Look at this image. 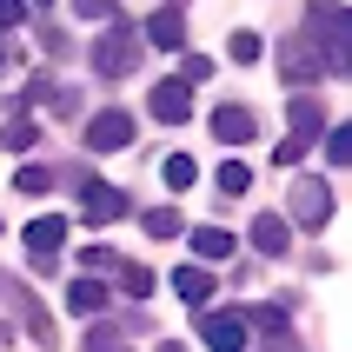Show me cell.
Segmentation results:
<instances>
[{
	"instance_id": "cell-31",
	"label": "cell",
	"mask_w": 352,
	"mask_h": 352,
	"mask_svg": "<svg viewBox=\"0 0 352 352\" xmlns=\"http://www.w3.org/2000/svg\"><path fill=\"white\" fill-rule=\"evenodd\" d=\"M14 60H20V54H14V47H7V40H0V74H7V67H14Z\"/></svg>"
},
{
	"instance_id": "cell-7",
	"label": "cell",
	"mask_w": 352,
	"mask_h": 352,
	"mask_svg": "<svg viewBox=\"0 0 352 352\" xmlns=\"http://www.w3.org/2000/svg\"><path fill=\"white\" fill-rule=\"evenodd\" d=\"M120 146H133V113H100L87 120V153H120Z\"/></svg>"
},
{
	"instance_id": "cell-22",
	"label": "cell",
	"mask_w": 352,
	"mask_h": 352,
	"mask_svg": "<svg viewBox=\"0 0 352 352\" xmlns=\"http://www.w3.org/2000/svg\"><path fill=\"white\" fill-rule=\"evenodd\" d=\"M7 146H14V153H34V146H40V126H34L27 113H14V126H7Z\"/></svg>"
},
{
	"instance_id": "cell-26",
	"label": "cell",
	"mask_w": 352,
	"mask_h": 352,
	"mask_svg": "<svg viewBox=\"0 0 352 352\" xmlns=\"http://www.w3.org/2000/svg\"><path fill=\"white\" fill-rule=\"evenodd\" d=\"M326 160H333V166H352V126H333V133H326Z\"/></svg>"
},
{
	"instance_id": "cell-13",
	"label": "cell",
	"mask_w": 352,
	"mask_h": 352,
	"mask_svg": "<svg viewBox=\"0 0 352 352\" xmlns=\"http://www.w3.org/2000/svg\"><path fill=\"white\" fill-rule=\"evenodd\" d=\"M146 40L166 47V54H179V47H186V20H179V7H160V14L146 20Z\"/></svg>"
},
{
	"instance_id": "cell-17",
	"label": "cell",
	"mask_w": 352,
	"mask_h": 352,
	"mask_svg": "<svg viewBox=\"0 0 352 352\" xmlns=\"http://www.w3.org/2000/svg\"><path fill=\"white\" fill-rule=\"evenodd\" d=\"M286 306H293V299H273V306H246V326H259V333H286V326H293V313H286Z\"/></svg>"
},
{
	"instance_id": "cell-14",
	"label": "cell",
	"mask_w": 352,
	"mask_h": 352,
	"mask_svg": "<svg viewBox=\"0 0 352 352\" xmlns=\"http://www.w3.org/2000/svg\"><path fill=\"white\" fill-rule=\"evenodd\" d=\"M67 313L74 319H100L107 313V286H100V279H74V286H67Z\"/></svg>"
},
{
	"instance_id": "cell-21",
	"label": "cell",
	"mask_w": 352,
	"mask_h": 352,
	"mask_svg": "<svg viewBox=\"0 0 352 352\" xmlns=\"http://www.w3.org/2000/svg\"><path fill=\"white\" fill-rule=\"evenodd\" d=\"M226 54H233V60H239V67H253V60H259V54H266V40H259V34H246V27H239V34H233V40H226Z\"/></svg>"
},
{
	"instance_id": "cell-11",
	"label": "cell",
	"mask_w": 352,
	"mask_h": 352,
	"mask_svg": "<svg viewBox=\"0 0 352 352\" xmlns=\"http://www.w3.org/2000/svg\"><path fill=\"white\" fill-rule=\"evenodd\" d=\"M186 113H193V87H186V80H160V87H153V120L179 126Z\"/></svg>"
},
{
	"instance_id": "cell-20",
	"label": "cell",
	"mask_w": 352,
	"mask_h": 352,
	"mask_svg": "<svg viewBox=\"0 0 352 352\" xmlns=\"http://www.w3.org/2000/svg\"><path fill=\"white\" fill-rule=\"evenodd\" d=\"M87 352H133L120 326H87Z\"/></svg>"
},
{
	"instance_id": "cell-5",
	"label": "cell",
	"mask_w": 352,
	"mask_h": 352,
	"mask_svg": "<svg viewBox=\"0 0 352 352\" xmlns=\"http://www.w3.org/2000/svg\"><path fill=\"white\" fill-rule=\"evenodd\" d=\"M0 299H7V306H20V319H27V333H34V346H47V352L60 346V333H54V319L40 313V299L27 293V286H20L14 273H0Z\"/></svg>"
},
{
	"instance_id": "cell-27",
	"label": "cell",
	"mask_w": 352,
	"mask_h": 352,
	"mask_svg": "<svg viewBox=\"0 0 352 352\" xmlns=\"http://www.w3.org/2000/svg\"><path fill=\"white\" fill-rule=\"evenodd\" d=\"M14 186H20V193H47V186H54V173L27 160V166H20V173H14Z\"/></svg>"
},
{
	"instance_id": "cell-12",
	"label": "cell",
	"mask_w": 352,
	"mask_h": 352,
	"mask_svg": "<svg viewBox=\"0 0 352 352\" xmlns=\"http://www.w3.org/2000/svg\"><path fill=\"white\" fill-rule=\"evenodd\" d=\"M213 133L226 140V146H253L259 120H253V107H219V113H213Z\"/></svg>"
},
{
	"instance_id": "cell-30",
	"label": "cell",
	"mask_w": 352,
	"mask_h": 352,
	"mask_svg": "<svg viewBox=\"0 0 352 352\" xmlns=\"http://www.w3.org/2000/svg\"><path fill=\"white\" fill-rule=\"evenodd\" d=\"M20 20H27V0H0V34H7V27H20Z\"/></svg>"
},
{
	"instance_id": "cell-4",
	"label": "cell",
	"mask_w": 352,
	"mask_h": 352,
	"mask_svg": "<svg viewBox=\"0 0 352 352\" xmlns=\"http://www.w3.org/2000/svg\"><path fill=\"white\" fill-rule=\"evenodd\" d=\"M286 219H299L306 233H319V226L333 219V186H326V179H293V193H286Z\"/></svg>"
},
{
	"instance_id": "cell-3",
	"label": "cell",
	"mask_w": 352,
	"mask_h": 352,
	"mask_svg": "<svg viewBox=\"0 0 352 352\" xmlns=\"http://www.w3.org/2000/svg\"><path fill=\"white\" fill-rule=\"evenodd\" d=\"M286 126H293V133H286V146H279V166H299V160H306V146H313L319 140V126H326V107H319V94H293L286 100Z\"/></svg>"
},
{
	"instance_id": "cell-18",
	"label": "cell",
	"mask_w": 352,
	"mask_h": 352,
	"mask_svg": "<svg viewBox=\"0 0 352 352\" xmlns=\"http://www.w3.org/2000/svg\"><path fill=\"white\" fill-rule=\"evenodd\" d=\"M193 253L199 259H226V253H233V233H226V226H199V233H193Z\"/></svg>"
},
{
	"instance_id": "cell-19",
	"label": "cell",
	"mask_w": 352,
	"mask_h": 352,
	"mask_svg": "<svg viewBox=\"0 0 352 352\" xmlns=\"http://www.w3.org/2000/svg\"><path fill=\"white\" fill-rule=\"evenodd\" d=\"M219 193H226V199L253 193V166H246V160H226V166H219Z\"/></svg>"
},
{
	"instance_id": "cell-28",
	"label": "cell",
	"mask_w": 352,
	"mask_h": 352,
	"mask_svg": "<svg viewBox=\"0 0 352 352\" xmlns=\"http://www.w3.org/2000/svg\"><path fill=\"white\" fill-rule=\"evenodd\" d=\"M179 80H186V87H193V80H213V60H206V54H186V60H179Z\"/></svg>"
},
{
	"instance_id": "cell-24",
	"label": "cell",
	"mask_w": 352,
	"mask_h": 352,
	"mask_svg": "<svg viewBox=\"0 0 352 352\" xmlns=\"http://www.w3.org/2000/svg\"><path fill=\"white\" fill-rule=\"evenodd\" d=\"M179 226H186V219H179V206H153V213H146V233H153V239H173Z\"/></svg>"
},
{
	"instance_id": "cell-25",
	"label": "cell",
	"mask_w": 352,
	"mask_h": 352,
	"mask_svg": "<svg viewBox=\"0 0 352 352\" xmlns=\"http://www.w3.org/2000/svg\"><path fill=\"white\" fill-rule=\"evenodd\" d=\"M113 273H120V286H126L133 299H146V293H153V273H146V266H126V259H120Z\"/></svg>"
},
{
	"instance_id": "cell-6",
	"label": "cell",
	"mask_w": 352,
	"mask_h": 352,
	"mask_svg": "<svg viewBox=\"0 0 352 352\" xmlns=\"http://www.w3.org/2000/svg\"><path fill=\"white\" fill-rule=\"evenodd\" d=\"M60 239H67V219L47 213L27 226V259H34V273H54V259H60Z\"/></svg>"
},
{
	"instance_id": "cell-15",
	"label": "cell",
	"mask_w": 352,
	"mask_h": 352,
	"mask_svg": "<svg viewBox=\"0 0 352 352\" xmlns=\"http://www.w3.org/2000/svg\"><path fill=\"white\" fill-rule=\"evenodd\" d=\"M253 246H259L266 259H279L286 246H293V233H286V219H279V213H259V219H253Z\"/></svg>"
},
{
	"instance_id": "cell-29",
	"label": "cell",
	"mask_w": 352,
	"mask_h": 352,
	"mask_svg": "<svg viewBox=\"0 0 352 352\" xmlns=\"http://www.w3.org/2000/svg\"><path fill=\"white\" fill-rule=\"evenodd\" d=\"M74 14H80V20H113L120 7H113V0H74Z\"/></svg>"
},
{
	"instance_id": "cell-10",
	"label": "cell",
	"mask_w": 352,
	"mask_h": 352,
	"mask_svg": "<svg viewBox=\"0 0 352 352\" xmlns=\"http://www.w3.org/2000/svg\"><path fill=\"white\" fill-rule=\"evenodd\" d=\"M199 339H206L213 352H246V319L239 313H206L199 319Z\"/></svg>"
},
{
	"instance_id": "cell-8",
	"label": "cell",
	"mask_w": 352,
	"mask_h": 352,
	"mask_svg": "<svg viewBox=\"0 0 352 352\" xmlns=\"http://www.w3.org/2000/svg\"><path fill=\"white\" fill-rule=\"evenodd\" d=\"M279 74H286V87H306V80H319L326 67H319V54H313V40L306 34H293L286 47H279Z\"/></svg>"
},
{
	"instance_id": "cell-2",
	"label": "cell",
	"mask_w": 352,
	"mask_h": 352,
	"mask_svg": "<svg viewBox=\"0 0 352 352\" xmlns=\"http://www.w3.org/2000/svg\"><path fill=\"white\" fill-rule=\"evenodd\" d=\"M133 67H140V34H133L126 14H113L107 20V40H94V74L120 80V74H133Z\"/></svg>"
},
{
	"instance_id": "cell-9",
	"label": "cell",
	"mask_w": 352,
	"mask_h": 352,
	"mask_svg": "<svg viewBox=\"0 0 352 352\" xmlns=\"http://www.w3.org/2000/svg\"><path fill=\"white\" fill-rule=\"evenodd\" d=\"M80 213L94 219V226H113V219H126V193H120V186L87 179V186H80Z\"/></svg>"
},
{
	"instance_id": "cell-16",
	"label": "cell",
	"mask_w": 352,
	"mask_h": 352,
	"mask_svg": "<svg viewBox=\"0 0 352 352\" xmlns=\"http://www.w3.org/2000/svg\"><path fill=\"white\" fill-rule=\"evenodd\" d=\"M173 293L186 299V306H206V299H213V273H206V266H179V273H173Z\"/></svg>"
},
{
	"instance_id": "cell-1",
	"label": "cell",
	"mask_w": 352,
	"mask_h": 352,
	"mask_svg": "<svg viewBox=\"0 0 352 352\" xmlns=\"http://www.w3.org/2000/svg\"><path fill=\"white\" fill-rule=\"evenodd\" d=\"M299 34L313 40V54H319V67L326 74H352V14L339 7V0H313V14H306V27Z\"/></svg>"
},
{
	"instance_id": "cell-32",
	"label": "cell",
	"mask_w": 352,
	"mask_h": 352,
	"mask_svg": "<svg viewBox=\"0 0 352 352\" xmlns=\"http://www.w3.org/2000/svg\"><path fill=\"white\" fill-rule=\"evenodd\" d=\"M27 7H47V0H27Z\"/></svg>"
},
{
	"instance_id": "cell-23",
	"label": "cell",
	"mask_w": 352,
	"mask_h": 352,
	"mask_svg": "<svg viewBox=\"0 0 352 352\" xmlns=\"http://www.w3.org/2000/svg\"><path fill=\"white\" fill-rule=\"evenodd\" d=\"M199 179V166H193V153H173L166 160V186H173V193H186V186H193Z\"/></svg>"
}]
</instances>
